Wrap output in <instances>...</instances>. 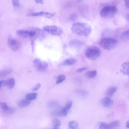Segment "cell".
<instances>
[{"label": "cell", "mask_w": 129, "mask_h": 129, "mask_svg": "<svg viewBox=\"0 0 129 129\" xmlns=\"http://www.w3.org/2000/svg\"><path fill=\"white\" fill-rule=\"evenodd\" d=\"M125 126L127 128H129V120L126 122L125 123Z\"/></svg>", "instance_id": "cell-36"}, {"label": "cell", "mask_w": 129, "mask_h": 129, "mask_svg": "<svg viewBox=\"0 0 129 129\" xmlns=\"http://www.w3.org/2000/svg\"><path fill=\"white\" fill-rule=\"evenodd\" d=\"M71 29L75 34L85 37L88 36L91 31V27L89 24L81 22L73 23L72 25Z\"/></svg>", "instance_id": "cell-1"}, {"label": "cell", "mask_w": 129, "mask_h": 129, "mask_svg": "<svg viewBox=\"0 0 129 129\" xmlns=\"http://www.w3.org/2000/svg\"><path fill=\"white\" fill-rule=\"evenodd\" d=\"M125 18L127 21L129 23V14L126 15Z\"/></svg>", "instance_id": "cell-37"}, {"label": "cell", "mask_w": 129, "mask_h": 129, "mask_svg": "<svg viewBox=\"0 0 129 129\" xmlns=\"http://www.w3.org/2000/svg\"><path fill=\"white\" fill-rule=\"evenodd\" d=\"M6 80H1L0 81V88H1L2 87L6 85Z\"/></svg>", "instance_id": "cell-31"}, {"label": "cell", "mask_w": 129, "mask_h": 129, "mask_svg": "<svg viewBox=\"0 0 129 129\" xmlns=\"http://www.w3.org/2000/svg\"><path fill=\"white\" fill-rule=\"evenodd\" d=\"M118 44V41L116 39L104 37L101 38L99 41L98 45L102 48L108 50L115 48Z\"/></svg>", "instance_id": "cell-2"}, {"label": "cell", "mask_w": 129, "mask_h": 129, "mask_svg": "<svg viewBox=\"0 0 129 129\" xmlns=\"http://www.w3.org/2000/svg\"><path fill=\"white\" fill-rule=\"evenodd\" d=\"M65 79V76L64 75L62 74L60 75L56 78V83L57 84H59L64 80Z\"/></svg>", "instance_id": "cell-27"}, {"label": "cell", "mask_w": 129, "mask_h": 129, "mask_svg": "<svg viewBox=\"0 0 129 129\" xmlns=\"http://www.w3.org/2000/svg\"><path fill=\"white\" fill-rule=\"evenodd\" d=\"M82 0H77V1L78 2H80Z\"/></svg>", "instance_id": "cell-38"}, {"label": "cell", "mask_w": 129, "mask_h": 129, "mask_svg": "<svg viewBox=\"0 0 129 129\" xmlns=\"http://www.w3.org/2000/svg\"><path fill=\"white\" fill-rule=\"evenodd\" d=\"M52 125L54 129H59V127L60 125V122L58 119L55 118L53 120Z\"/></svg>", "instance_id": "cell-23"}, {"label": "cell", "mask_w": 129, "mask_h": 129, "mask_svg": "<svg viewBox=\"0 0 129 129\" xmlns=\"http://www.w3.org/2000/svg\"><path fill=\"white\" fill-rule=\"evenodd\" d=\"M55 14V13H51L42 11L29 14H27V15L33 16H43L46 18H50L53 17Z\"/></svg>", "instance_id": "cell-9"}, {"label": "cell", "mask_w": 129, "mask_h": 129, "mask_svg": "<svg viewBox=\"0 0 129 129\" xmlns=\"http://www.w3.org/2000/svg\"><path fill=\"white\" fill-rule=\"evenodd\" d=\"M76 61V59L74 58H70L65 60L62 63L64 65H70L75 64Z\"/></svg>", "instance_id": "cell-19"}, {"label": "cell", "mask_w": 129, "mask_h": 129, "mask_svg": "<svg viewBox=\"0 0 129 129\" xmlns=\"http://www.w3.org/2000/svg\"><path fill=\"white\" fill-rule=\"evenodd\" d=\"M16 33L18 36L24 38L33 37L36 34L35 31L34 30H28L23 29L18 30Z\"/></svg>", "instance_id": "cell-7"}, {"label": "cell", "mask_w": 129, "mask_h": 129, "mask_svg": "<svg viewBox=\"0 0 129 129\" xmlns=\"http://www.w3.org/2000/svg\"><path fill=\"white\" fill-rule=\"evenodd\" d=\"M84 42L80 40L74 39L70 41L69 44L70 46L75 48H79L85 45Z\"/></svg>", "instance_id": "cell-11"}, {"label": "cell", "mask_w": 129, "mask_h": 129, "mask_svg": "<svg viewBox=\"0 0 129 129\" xmlns=\"http://www.w3.org/2000/svg\"><path fill=\"white\" fill-rule=\"evenodd\" d=\"M34 65L35 68L38 70L43 71L48 68V63L44 61H42L39 59L36 58L33 61Z\"/></svg>", "instance_id": "cell-6"}, {"label": "cell", "mask_w": 129, "mask_h": 129, "mask_svg": "<svg viewBox=\"0 0 129 129\" xmlns=\"http://www.w3.org/2000/svg\"><path fill=\"white\" fill-rule=\"evenodd\" d=\"M97 72L94 70L87 71L85 74V76L89 78H92L95 77L97 74Z\"/></svg>", "instance_id": "cell-20"}, {"label": "cell", "mask_w": 129, "mask_h": 129, "mask_svg": "<svg viewBox=\"0 0 129 129\" xmlns=\"http://www.w3.org/2000/svg\"><path fill=\"white\" fill-rule=\"evenodd\" d=\"M72 102L69 100L66 103L64 108L68 112L72 107Z\"/></svg>", "instance_id": "cell-28"}, {"label": "cell", "mask_w": 129, "mask_h": 129, "mask_svg": "<svg viewBox=\"0 0 129 129\" xmlns=\"http://www.w3.org/2000/svg\"><path fill=\"white\" fill-rule=\"evenodd\" d=\"M108 124L109 129L115 128L119 126V122L118 121H114L109 123Z\"/></svg>", "instance_id": "cell-25"}, {"label": "cell", "mask_w": 129, "mask_h": 129, "mask_svg": "<svg viewBox=\"0 0 129 129\" xmlns=\"http://www.w3.org/2000/svg\"><path fill=\"white\" fill-rule=\"evenodd\" d=\"M41 87V84L38 83L32 88V90L34 91L37 90L40 88Z\"/></svg>", "instance_id": "cell-30"}, {"label": "cell", "mask_w": 129, "mask_h": 129, "mask_svg": "<svg viewBox=\"0 0 129 129\" xmlns=\"http://www.w3.org/2000/svg\"><path fill=\"white\" fill-rule=\"evenodd\" d=\"M8 43L10 48L14 51H17L19 49V44L16 39L9 37L8 39Z\"/></svg>", "instance_id": "cell-8"}, {"label": "cell", "mask_w": 129, "mask_h": 129, "mask_svg": "<svg viewBox=\"0 0 129 129\" xmlns=\"http://www.w3.org/2000/svg\"><path fill=\"white\" fill-rule=\"evenodd\" d=\"M120 38L123 40H129V29L124 31L121 34Z\"/></svg>", "instance_id": "cell-22"}, {"label": "cell", "mask_w": 129, "mask_h": 129, "mask_svg": "<svg viewBox=\"0 0 129 129\" xmlns=\"http://www.w3.org/2000/svg\"><path fill=\"white\" fill-rule=\"evenodd\" d=\"M117 88L115 87H111L109 88L106 91V95L107 97H110L112 96L116 91Z\"/></svg>", "instance_id": "cell-16"}, {"label": "cell", "mask_w": 129, "mask_h": 129, "mask_svg": "<svg viewBox=\"0 0 129 129\" xmlns=\"http://www.w3.org/2000/svg\"><path fill=\"white\" fill-rule=\"evenodd\" d=\"M98 125L99 128L101 129H109L108 124L105 122H100L98 123Z\"/></svg>", "instance_id": "cell-26"}, {"label": "cell", "mask_w": 129, "mask_h": 129, "mask_svg": "<svg viewBox=\"0 0 129 129\" xmlns=\"http://www.w3.org/2000/svg\"><path fill=\"white\" fill-rule=\"evenodd\" d=\"M124 3L125 6L129 9V0H124Z\"/></svg>", "instance_id": "cell-33"}, {"label": "cell", "mask_w": 129, "mask_h": 129, "mask_svg": "<svg viewBox=\"0 0 129 129\" xmlns=\"http://www.w3.org/2000/svg\"><path fill=\"white\" fill-rule=\"evenodd\" d=\"M100 103L103 106L108 107L112 105L113 101L109 98L107 97L101 99L100 101Z\"/></svg>", "instance_id": "cell-12"}, {"label": "cell", "mask_w": 129, "mask_h": 129, "mask_svg": "<svg viewBox=\"0 0 129 129\" xmlns=\"http://www.w3.org/2000/svg\"><path fill=\"white\" fill-rule=\"evenodd\" d=\"M30 101L27 99L21 100L18 102V105L20 108H23L30 104Z\"/></svg>", "instance_id": "cell-17"}, {"label": "cell", "mask_w": 129, "mask_h": 129, "mask_svg": "<svg viewBox=\"0 0 129 129\" xmlns=\"http://www.w3.org/2000/svg\"><path fill=\"white\" fill-rule=\"evenodd\" d=\"M101 51L100 49L95 46H89L86 49L85 52V56L91 60H96L101 56Z\"/></svg>", "instance_id": "cell-3"}, {"label": "cell", "mask_w": 129, "mask_h": 129, "mask_svg": "<svg viewBox=\"0 0 129 129\" xmlns=\"http://www.w3.org/2000/svg\"><path fill=\"white\" fill-rule=\"evenodd\" d=\"M0 106L2 110L8 114H12L16 111V109L15 108L9 107L6 103L1 102Z\"/></svg>", "instance_id": "cell-10"}, {"label": "cell", "mask_w": 129, "mask_h": 129, "mask_svg": "<svg viewBox=\"0 0 129 129\" xmlns=\"http://www.w3.org/2000/svg\"><path fill=\"white\" fill-rule=\"evenodd\" d=\"M35 2L38 4H43L44 0H35Z\"/></svg>", "instance_id": "cell-35"}, {"label": "cell", "mask_w": 129, "mask_h": 129, "mask_svg": "<svg viewBox=\"0 0 129 129\" xmlns=\"http://www.w3.org/2000/svg\"><path fill=\"white\" fill-rule=\"evenodd\" d=\"M38 94L36 93H31L26 94L25 97L26 99L29 100H33L36 99L37 96Z\"/></svg>", "instance_id": "cell-21"}, {"label": "cell", "mask_w": 129, "mask_h": 129, "mask_svg": "<svg viewBox=\"0 0 129 129\" xmlns=\"http://www.w3.org/2000/svg\"><path fill=\"white\" fill-rule=\"evenodd\" d=\"M43 28L47 33L54 36H60L63 32L62 28L55 25L45 26Z\"/></svg>", "instance_id": "cell-5"}, {"label": "cell", "mask_w": 129, "mask_h": 129, "mask_svg": "<svg viewBox=\"0 0 129 129\" xmlns=\"http://www.w3.org/2000/svg\"><path fill=\"white\" fill-rule=\"evenodd\" d=\"M13 71L12 69L10 68H6L0 72V78L5 77L12 73Z\"/></svg>", "instance_id": "cell-14"}, {"label": "cell", "mask_w": 129, "mask_h": 129, "mask_svg": "<svg viewBox=\"0 0 129 129\" xmlns=\"http://www.w3.org/2000/svg\"><path fill=\"white\" fill-rule=\"evenodd\" d=\"M68 112L63 107L57 110V111L55 113L59 116L64 117L67 115Z\"/></svg>", "instance_id": "cell-18"}, {"label": "cell", "mask_w": 129, "mask_h": 129, "mask_svg": "<svg viewBox=\"0 0 129 129\" xmlns=\"http://www.w3.org/2000/svg\"><path fill=\"white\" fill-rule=\"evenodd\" d=\"M12 3L13 6L15 7H17L19 5V0H12Z\"/></svg>", "instance_id": "cell-29"}, {"label": "cell", "mask_w": 129, "mask_h": 129, "mask_svg": "<svg viewBox=\"0 0 129 129\" xmlns=\"http://www.w3.org/2000/svg\"><path fill=\"white\" fill-rule=\"evenodd\" d=\"M31 47L32 51L33 52L34 51V42L33 41H31Z\"/></svg>", "instance_id": "cell-34"}, {"label": "cell", "mask_w": 129, "mask_h": 129, "mask_svg": "<svg viewBox=\"0 0 129 129\" xmlns=\"http://www.w3.org/2000/svg\"><path fill=\"white\" fill-rule=\"evenodd\" d=\"M120 71L123 75L129 77V62L124 63L122 64Z\"/></svg>", "instance_id": "cell-13"}, {"label": "cell", "mask_w": 129, "mask_h": 129, "mask_svg": "<svg viewBox=\"0 0 129 129\" xmlns=\"http://www.w3.org/2000/svg\"><path fill=\"white\" fill-rule=\"evenodd\" d=\"M87 69V68L86 67H84L79 68L77 69L76 71L78 73H80L84 71Z\"/></svg>", "instance_id": "cell-32"}, {"label": "cell", "mask_w": 129, "mask_h": 129, "mask_svg": "<svg viewBox=\"0 0 129 129\" xmlns=\"http://www.w3.org/2000/svg\"><path fill=\"white\" fill-rule=\"evenodd\" d=\"M117 11V8L114 6H107L104 7L100 13L101 16L105 19H109L113 17L116 14Z\"/></svg>", "instance_id": "cell-4"}, {"label": "cell", "mask_w": 129, "mask_h": 129, "mask_svg": "<svg viewBox=\"0 0 129 129\" xmlns=\"http://www.w3.org/2000/svg\"><path fill=\"white\" fill-rule=\"evenodd\" d=\"M6 81V85L8 88L11 89L14 87L15 83V80L14 78H10Z\"/></svg>", "instance_id": "cell-15"}, {"label": "cell", "mask_w": 129, "mask_h": 129, "mask_svg": "<svg viewBox=\"0 0 129 129\" xmlns=\"http://www.w3.org/2000/svg\"><path fill=\"white\" fill-rule=\"evenodd\" d=\"M69 127L71 129H78V125L77 122L76 121H72L70 122L69 123Z\"/></svg>", "instance_id": "cell-24"}]
</instances>
